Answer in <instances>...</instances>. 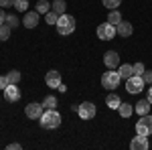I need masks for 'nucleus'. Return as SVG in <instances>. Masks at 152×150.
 <instances>
[{
  "mask_svg": "<svg viewBox=\"0 0 152 150\" xmlns=\"http://www.w3.org/2000/svg\"><path fill=\"white\" fill-rule=\"evenodd\" d=\"M39 122L45 130H55V128L61 126V116H59L57 110H45L43 116L39 118Z\"/></svg>",
  "mask_w": 152,
  "mask_h": 150,
  "instance_id": "obj_1",
  "label": "nucleus"
},
{
  "mask_svg": "<svg viewBox=\"0 0 152 150\" xmlns=\"http://www.w3.org/2000/svg\"><path fill=\"white\" fill-rule=\"evenodd\" d=\"M57 33L63 37L71 35L73 31H75V18L71 16V14H59V20H57Z\"/></svg>",
  "mask_w": 152,
  "mask_h": 150,
  "instance_id": "obj_2",
  "label": "nucleus"
},
{
  "mask_svg": "<svg viewBox=\"0 0 152 150\" xmlns=\"http://www.w3.org/2000/svg\"><path fill=\"white\" fill-rule=\"evenodd\" d=\"M120 73L118 71H105L104 75H102V85H104L105 89H116L118 85H120Z\"/></svg>",
  "mask_w": 152,
  "mask_h": 150,
  "instance_id": "obj_3",
  "label": "nucleus"
},
{
  "mask_svg": "<svg viewBox=\"0 0 152 150\" xmlns=\"http://www.w3.org/2000/svg\"><path fill=\"white\" fill-rule=\"evenodd\" d=\"M116 35H118V31H116V26H114V24L104 23V24H99V26H97V39H102V41H112Z\"/></svg>",
  "mask_w": 152,
  "mask_h": 150,
  "instance_id": "obj_4",
  "label": "nucleus"
},
{
  "mask_svg": "<svg viewBox=\"0 0 152 150\" xmlns=\"http://www.w3.org/2000/svg\"><path fill=\"white\" fill-rule=\"evenodd\" d=\"M77 114H79L81 120H94L95 114H97V108H95V104H91V102H83V104H79Z\"/></svg>",
  "mask_w": 152,
  "mask_h": 150,
  "instance_id": "obj_5",
  "label": "nucleus"
},
{
  "mask_svg": "<svg viewBox=\"0 0 152 150\" xmlns=\"http://www.w3.org/2000/svg\"><path fill=\"white\" fill-rule=\"evenodd\" d=\"M144 79H142V75H132V77H128L126 79V89H128V93H140L142 89H144Z\"/></svg>",
  "mask_w": 152,
  "mask_h": 150,
  "instance_id": "obj_6",
  "label": "nucleus"
},
{
  "mask_svg": "<svg viewBox=\"0 0 152 150\" xmlns=\"http://www.w3.org/2000/svg\"><path fill=\"white\" fill-rule=\"evenodd\" d=\"M136 134H142V136H150L152 134V116H142L136 124Z\"/></svg>",
  "mask_w": 152,
  "mask_h": 150,
  "instance_id": "obj_7",
  "label": "nucleus"
},
{
  "mask_svg": "<svg viewBox=\"0 0 152 150\" xmlns=\"http://www.w3.org/2000/svg\"><path fill=\"white\" fill-rule=\"evenodd\" d=\"M43 112H45V108H43V104H39V102H33V104H28L24 108V114H26V118H31V120H39L43 116Z\"/></svg>",
  "mask_w": 152,
  "mask_h": 150,
  "instance_id": "obj_8",
  "label": "nucleus"
},
{
  "mask_svg": "<svg viewBox=\"0 0 152 150\" xmlns=\"http://www.w3.org/2000/svg\"><path fill=\"white\" fill-rule=\"evenodd\" d=\"M148 136H142V134H136L134 140L130 142V148L132 150H148Z\"/></svg>",
  "mask_w": 152,
  "mask_h": 150,
  "instance_id": "obj_9",
  "label": "nucleus"
},
{
  "mask_svg": "<svg viewBox=\"0 0 152 150\" xmlns=\"http://www.w3.org/2000/svg\"><path fill=\"white\" fill-rule=\"evenodd\" d=\"M4 97H6V102H18L20 100V89L16 87V83H10L4 87Z\"/></svg>",
  "mask_w": 152,
  "mask_h": 150,
  "instance_id": "obj_10",
  "label": "nucleus"
},
{
  "mask_svg": "<svg viewBox=\"0 0 152 150\" xmlns=\"http://www.w3.org/2000/svg\"><path fill=\"white\" fill-rule=\"evenodd\" d=\"M104 63L107 69H116L118 65H120V55H118L116 51H107L104 55Z\"/></svg>",
  "mask_w": 152,
  "mask_h": 150,
  "instance_id": "obj_11",
  "label": "nucleus"
},
{
  "mask_svg": "<svg viewBox=\"0 0 152 150\" xmlns=\"http://www.w3.org/2000/svg\"><path fill=\"white\" fill-rule=\"evenodd\" d=\"M45 83H47L49 87H53V89H55V87H59V85H61V73H59V71H55V69H51L47 73V77H45Z\"/></svg>",
  "mask_w": 152,
  "mask_h": 150,
  "instance_id": "obj_12",
  "label": "nucleus"
},
{
  "mask_svg": "<svg viewBox=\"0 0 152 150\" xmlns=\"http://www.w3.org/2000/svg\"><path fill=\"white\" fill-rule=\"evenodd\" d=\"M39 12H26L24 14V18H23V26H26V29H35L37 24H39Z\"/></svg>",
  "mask_w": 152,
  "mask_h": 150,
  "instance_id": "obj_13",
  "label": "nucleus"
},
{
  "mask_svg": "<svg viewBox=\"0 0 152 150\" xmlns=\"http://www.w3.org/2000/svg\"><path fill=\"white\" fill-rule=\"evenodd\" d=\"M116 31H118V35L120 37H130L132 33H134V29H132V24L126 23V20H122V23L116 26Z\"/></svg>",
  "mask_w": 152,
  "mask_h": 150,
  "instance_id": "obj_14",
  "label": "nucleus"
},
{
  "mask_svg": "<svg viewBox=\"0 0 152 150\" xmlns=\"http://www.w3.org/2000/svg\"><path fill=\"white\" fill-rule=\"evenodd\" d=\"M148 112H150V102H148V97H146V100H140V102L136 104V114L146 116Z\"/></svg>",
  "mask_w": 152,
  "mask_h": 150,
  "instance_id": "obj_15",
  "label": "nucleus"
},
{
  "mask_svg": "<svg viewBox=\"0 0 152 150\" xmlns=\"http://www.w3.org/2000/svg\"><path fill=\"white\" fill-rule=\"evenodd\" d=\"M120 77L122 79H128V77H132L134 75V65H128V63H124V65H120Z\"/></svg>",
  "mask_w": 152,
  "mask_h": 150,
  "instance_id": "obj_16",
  "label": "nucleus"
},
{
  "mask_svg": "<svg viewBox=\"0 0 152 150\" xmlns=\"http://www.w3.org/2000/svg\"><path fill=\"white\" fill-rule=\"evenodd\" d=\"M105 104H107V108H112V110H118L120 104H122V100H120V95H116V93H110L105 97Z\"/></svg>",
  "mask_w": 152,
  "mask_h": 150,
  "instance_id": "obj_17",
  "label": "nucleus"
},
{
  "mask_svg": "<svg viewBox=\"0 0 152 150\" xmlns=\"http://www.w3.org/2000/svg\"><path fill=\"white\" fill-rule=\"evenodd\" d=\"M65 8H67L65 0H53V4H51V10L57 14H65Z\"/></svg>",
  "mask_w": 152,
  "mask_h": 150,
  "instance_id": "obj_18",
  "label": "nucleus"
},
{
  "mask_svg": "<svg viewBox=\"0 0 152 150\" xmlns=\"http://www.w3.org/2000/svg\"><path fill=\"white\" fill-rule=\"evenodd\" d=\"M107 23L114 24V26H118V24L122 23V14H120V10H110V14H107Z\"/></svg>",
  "mask_w": 152,
  "mask_h": 150,
  "instance_id": "obj_19",
  "label": "nucleus"
},
{
  "mask_svg": "<svg viewBox=\"0 0 152 150\" xmlns=\"http://www.w3.org/2000/svg\"><path fill=\"white\" fill-rule=\"evenodd\" d=\"M118 112H120V116H122V118H130V116L134 114V108H132L130 104H124V102H122V104H120V108H118Z\"/></svg>",
  "mask_w": 152,
  "mask_h": 150,
  "instance_id": "obj_20",
  "label": "nucleus"
},
{
  "mask_svg": "<svg viewBox=\"0 0 152 150\" xmlns=\"http://www.w3.org/2000/svg\"><path fill=\"white\" fill-rule=\"evenodd\" d=\"M43 108L45 110H57V97L55 95H47L43 100Z\"/></svg>",
  "mask_w": 152,
  "mask_h": 150,
  "instance_id": "obj_21",
  "label": "nucleus"
},
{
  "mask_svg": "<svg viewBox=\"0 0 152 150\" xmlns=\"http://www.w3.org/2000/svg\"><path fill=\"white\" fill-rule=\"evenodd\" d=\"M49 10H51V2H47V0H39L37 2V12L39 14H47Z\"/></svg>",
  "mask_w": 152,
  "mask_h": 150,
  "instance_id": "obj_22",
  "label": "nucleus"
},
{
  "mask_svg": "<svg viewBox=\"0 0 152 150\" xmlns=\"http://www.w3.org/2000/svg\"><path fill=\"white\" fill-rule=\"evenodd\" d=\"M10 31H12V29L6 23L0 24V41H8V39H10Z\"/></svg>",
  "mask_w": 152,
  "mask_h": 150,
  "instance_id": "obj_23",
  "label": "nucleus"
},
{
  "mask_svg": "<svg viewBox=\"0 0 152 150\" xmlns=\"http://www.w3.org/2000/svg\"><path fill=\"white\" fill-rule=\"evenodd\" d=\"M4 23L8 24L10 29H16V26H20V20H18L14 14H6V20H4Z\"/></svg>",
  "mask_w": 152,
  "mask_h": 150,
  "instance_id": "obj_24",
  "label": "nucleus"
},
{
  "mask_svg": "<svg viewBox=\"0 0 152 150\" xmlns=\"http://www.w3.org/2000/svg\"><path fill=\"white\" fill-rule=\"evenodd\" d=\"M6 77H8V83H18V81H20V71L12 69V71L6 73Z\"/></svg>",
  "mask_w": 152,
  "mask_h": 150,
  "instance_id": "obj_25",
  "label": "nucleus"
},
{
  "mask_svg": "<svg viewBox=\"0 0 152 150\" xmlns=\"http://www.w3.org/2000/svg\"><path fill=\"white\" fill-rule=\"evenodd\" d=\"M57 20H59V14H57V12L49 10L47 14H45V23H47V24H57Z\"/></svg>",
  "mask_w": 152,
  "mask_h": 150,
  "instance_id": "obj_26",
  "label": "nucleus"
},
{
  "mask_svg": "<svg viewBox=\"0 0 152 150\" xmlns=\"http://www.w3.org/2000/svg\"><path fill=\"white\" fill-rule=\"evenodd\" d=\"M14 8L18 12H26L28 10V0H16L14 2Z\"/></svg>",
  "mask_w": 152,
  "mask_h": 150,
  "instance_id": "obj_27",
  "label": "nucleus"
},
{
  "mask_svg": "<svg viewBox=\"0 0 152 150\" xmlns=\"http://www.w3.org/2000/svg\"><path fill=\"white\" fill-rule=\"evenodd\" d=\"M102 2H104L105 8H110V10H116L118 6H120V2H122V0H102Z\"/></svg>",
  "mask_w": 152,
  "mask_h": 150,
  "instance_id": "obj_28",
  "label": "nucleus"
},
{
  "mask_svg": "<svg viewBox=\"0 0 152 150\" xmlns=\"http://www.w3.org/2000/svg\"><path fill=\"white\" fill-rule=\"evenodd\" d=\"M144 71H146L144 63H136V65H134V75H142Z\"/></svg>",
  "mask_w": 152,
  "mask_h": 150,
  "instance_id": "obj_29",
  "label": "nucleus"
},
{
  "mask_svg": "<svg viewBox=\"0 0 152 150\" xmlns=\"http://www.w3.org/2000/svg\"><path fill=\"white\" fill-rule=\"evenodd\" d=\"M142 79H144V83L150 85L152 83V71H144V73H142Z\"/></svg>",
  "mask_w": 152,
  "mask_h": 150,
  "instance_id": "obj_30",
  "label": "nucleus"
},
{
  "mask_svg": "<svg viewBox=\"0 0 152 150\" xmlns=\"http://www.w3.org/2000/svg\"><path fill=\"white\" fill-rule=\"evenodd\" d=\"M6 85H10V83H8V77H6V75H0V89H4Z\"/></svg>",
  "mask_w": 152,
  "mask_h": 150,
  "instance_id": "obj_31",
  "label": "nucleus"
},
{
  "mask_svg": "<svg viewBox=\"0 0 152 150\" xmlns=\"http://www.w3.org/2000/svg\"><path fill=\"white\" fill-rule=\"evenodd\" d=\"M16 0H0V6H14Z\"/></svg>",
  "mask_w": 152,
  "mask_h": 150,
  "instance_id": "obj_32",
  "label": "nucleus"
},
{
  "mask_svg": "<svg viewBox=\"0 0 152 150\" xmlns=\"http://www.w3.org/2000/svg\"><path fill=\"white\" fill-rule=\"evenodd\" d=\"M6 148H8V150H18V148H23V146H20L18 142H12V144H8Z\"/></svg>",
  "mask_w": 152,
  "mask_h": 150,
  "instance_id": "obj_33",
  "label": "nucleus"
},
{
  "mask_svg": "<svg viewBox=\"0 0 152 150\" xmlns=\"http://www.w3.org/2000/svg\"><path fill=\"white\" fill-rule=\"evenodd\" d=\"M4 20H6V14L2 10V6H0V24H4Z\"/></svg>",
  "mask_w": 152,
  "mask_h": 150,
  "instance_id": "obj_34",
  "label": "nucleus"
},
{
  "mask_svg": "<svg viewBox=\"0 0 152 150\" xmlns=\"http://www.w3.org/2000/svg\"><path fill=\"white\" fill-rule=\"evenodd\" d=\"M148 102L152 104V83H150V87H148Z\"/></svg>",
  "mask_w": 152,
  "mask_h": 150,
  "instance_id": "obj_35",
  "label": "nucleus"
},
{
  "mask_svg": "<svg viewBox=\"0 0 152 150\" xmlns=\"http://www.w3.org/2000/svg\"><path fill=\"white\" fill-rule=\"evenodd\" d=\"M57 89H59V91H61V93H65V91H67V87H65V85H63V83H61V85H59Z\"/></svg>",
  "mask_w": 152,
  "mask_h": 150,
  "instance_id": "obj_36",
  "label": "nucleus"
}]
</instances>
